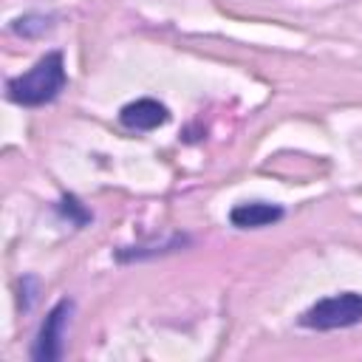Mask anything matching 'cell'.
Wrapping results in <instances>:
<instances>
[{
    "label": "cell",
    "instance_id": "obj_4",
    "mask_svg": "<svg viewBox=\"0 0 362 362\" xmlns=\"http://www.w3.org/2000/svg\"><path fill=\"white\" fill-rule=\"evenodd\" d=\"M119 122L127 127V130H136V133H147V130H156L161 124L170 122V107L153 96H141V99H133L127 102L122 110H119Z\"/></svg>",
    "mask_w": 362,
    "mask_h": 362
},
{
    "label": "cell",
    "instance_id": "obj_6",
    "mask_svg": "<svg viewBox=\"0 0 362 362\" xmlns=\"http://www.w3.org/2000/svg\"><path fill=\"white\" fill-rule=\"evenodd\" d=\"M192 238L189 235H170L164 240H153V243H136V246H122L116 249V260L119 263H136V260H153V257H164V255H173L184 246H189Z\"/></svg>",
    "mask_w": 362,
    "mask_h": 362
},
{
    "label": "cell",
    "instance_id": "obj_8",
    "mask_svg": "<svg viewBox=\"0 0 362 362\" xmlns=\"http://www.w3.org/2000/svg\"><path fill=\"white\" fill-rule=\"evenodd\" d=\"M57 209L62 212V218H68L74 226H85V223H90L93 221V215L82 206V201L76 198V195H71V192H65L62 198H59V204H57Z\"/></svg>",
    "mask_w": 362,
    "mask_h": 362
},
{
    "label": "cell",
    "instance_id": "obj_9",
    "mask_svg": "<svg viewBox=\"0 0 362 362\" xmlns=\"http://www.w3.org/2000/svg\"><path fill=\"white\" fill-rule=\"evenodd\" d=\"M37 280L34 277H23L20 280V308L23 311H28L31 305H34V297H37Z\"/></svg>",
    "mask_w": 362,
    "mask_h": 362
},
{
    "label": "cell",
    "instance_id": "obj_5",
    "mask_svg": "<svg viewBox=\"0 0 362 362\" xmlns=\"http://www.w3.org/2000/svg\"><path fill=\"white\" fill-rule=\"evenodd\" d=\"M286 209L280 204H269V201H243L238 206L229 209V223L235 229H263L272 226L277 221H283Z\"/></svg>",
    "mask_w": 362,
    "mask_h": 362
},
{
    "label": "cell",
    "instance_id": "obj_1",
    "mask_svg": "<svg viewBox=\"0 0 362 362\" xmlns=\"http://www.w3.org/2000/svg\"><path fill=\"white\" fill-rule=\"evenodd\" d=\"M65 85H68L65 57L62 51H48L25 74L11 76L6 82V93L20 107H45L65 90Z\"/></svg>",
    "mask_w": 362,
    "mask_h": 362
},
{
    "label": "cell",
    "instance_id": "obj_3",
    "mask_svg": "<svg viewBox=\"0 0 362 362\" xmlns=\"http://www.w3.org/2000/svg\"><path fill=\"white\" fill-rule=\"evenodd\" d=\"M71 314H74V300L71 297H62L51 305V311L45 314L37 337H34V345H31V359L37 362H57L62 356V345H65V331H68V322H71Z\"/></svg>",
    "mask_w": 362,
    "mask_h": 362
},
{
    "label": "cell",
    "instance_id": "obj_7",
    "mask_svg": "<svg viewBox=\"0 0 362 362\" xmlns=\"http://www.w3.org/2000/svg\"><path fill=\"white\" fill-rule=\"evenodd\" d=\"M51 28H54V17H51V14H37V11L23 14V17H17V20L11 23V31L20 34V37H25V40L42 37V34H48Z\"/></svg>",
    "mask_w": 362,
    "mask_h": 362
},
{
    "label": "cell",
    "instance_id": "obj_2",
    "mask_svg": "<svg viewBox=\"0 0 362 362\" xmlns=\"http://www.w3.org/2000/svg\"><path fill=\"white\" fill-rule=\"evenodd\" d=\"M297 322L303 328H311V331L354 328L362 322V294L359 291H339V294L322 297L311 308H305Z\"/></svg>",
    "mask_w": 362,
    "mask_h": 362
}]
</instances>
